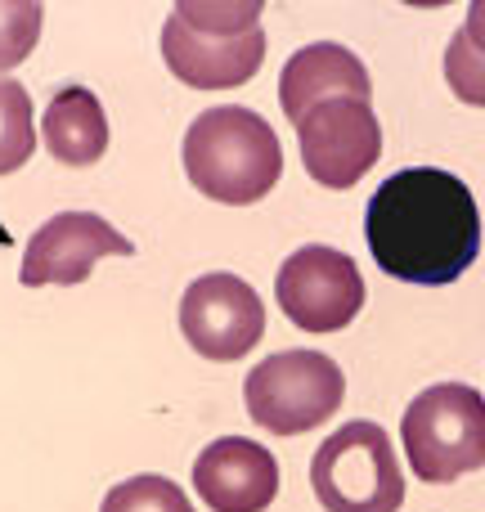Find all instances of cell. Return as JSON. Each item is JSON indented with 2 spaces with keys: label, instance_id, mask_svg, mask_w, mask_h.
Returning a JSON list of instances; mask_svg holds the SVG:
<instances>
[{
  "label": "cell",
  "instance_id": "9c48e42d",
  "mask_svg": "<svg viewBox=\"0 0 485 512\" xmlns=\"http://www.w3.org/2000/svg\"><path fill=\"white\" fill-rule=\"evenodd\" d=\"M135 243L117 234L104 216L95 212H59L27 239L23 252V288H45V283H81L90 279L104 256H131Z\"/></svg>",
  "mask_w": 485,
  "mask_h": 512
},
{
  "label": "cell",
  "instance_id": "277c9868",
  "mask_svg": "<svg viewBox=\"0 0 485 512\" xmlns=\"http://www.w3.org/2000/svg\"><path fill=\"white\" fill-rule=\"evenodd\" d=\"M310 490L324 512H400L405 477L391 436L369 418L346 423L310 459Z\"/></svg>",
  "mask_w": 485,
  "mask_h": 512
},
{
  "label": "cell",
  "instance_id": "7c38bea8",
  "mask_svg": "<svg viewBox=\"0 0 485 512\" xmlns=\"http://www.w3.org/2000/svg\"><path fill=\"white\" fill-rule=\"evenodd\" d=\"M373 81L360 54H351L337 41H315L297 50L279 72V104L292 122L310 113L324 99H369Z\"/></svg>",
  "mask_w": 485,
  "mask_h": 512
},
{
  "label": "cell",
  "instance_id": "30bf717a",
  "mask_svg": "<svg viewBox=\"0 0 485 512\" xmlns=\"http://www.w3.org/2000/svg\"><path fill=\"white\" fill-rule=\"evenodd\" d=\"M194 486L212 512H265L279 495V463L247 436H221L194 459Z\"/></svg>",
  "mask_w": 485,
  "mask_h": 512
},
{
  "label": "cell",
  "instance_id": "e0dca14e",
  "mask_svg": "<svg viewBox=\"0 0 485 512\" xmlns=\"http://www.w3.org/2000/svg\"><path fill=\"white\" fill-rule=\"evenodd\" d=\"M45 9L36 0H0V72L18 68L41 41Z\"/></svg>",
  "mask_w": 485,
  "mask_h": 512
},
{
  "label": "cell",
  "instance_id": "ba28073f",
  "mask_svg": "<svg viewBox=\"0 0 485 512\" xmlns=\"http://www.w3.org/2000/svg\"><path fill=\"white\" fill-rule=\"evenodd\" d=\"M180 333L203 360H243L265 337V306L239 274H198L180 297Z\"/></svg>",
  "mask_w": 485,
  "mask_h": 512
},
{
  "label": "cell",
  "instance_id": "5bb4252c",
  "mask_svg": "<svg viewBox=\"0 0 485 512\" xmlns=\"http://www.w3.org/2000/svg\"><path fill=\"white\" fill-rule=\"evenodd\" d=\"M36 149L32 95L14 77H0V176L18 171Z\"/></svg>",
  "mask_w": 485,
  "mask_h": 512
},
{
  "label": "cell",
  "instance_id": "3957f363",
  "mask_svg": "<svg viewBox=\"0 0 485 512\" xmlns=\"http://www.w3.org/2000/svg\"><path fill=\"white\" fill-rule=\"evenodd\" d=\"M400 436L414 477L427 486H450L485 468V396L463 382H436L409 400Z\"/></svg>",
  "mask_w": 485,
  "mask_h": 512
},
{
  "label": "cell",
  "instance_id": "5b68a950",
  "mask_svg": "<svg viewBox=\"0 0 485 512\" xmlns=\"http://www.w3.org/2000/svg\"><path fill=\"white\" fill-rule=\"evenodd\" d=\"M346 378L324 351H279L261 360L243 382L247 418L270 436H301L342 409Z\"/></svg>",
  "mask_w": 485,
  "mask_h": 512
},
{
  "label": "cell",
  "instance_id": "ac0fdd59",
  "mask_svg": "<svg viewBox=\"0 0 485 512\" xmlns=\"http://www.w3.org/2000/svg\"><path fill=\"white\" fill-rule=\"evenodd\" d=\"M445 81L450 90L472 108H485V54L468 41V32L450 36V50H445Z\"/></svg>",
  "mask_w": 485,
  "mask_h": 512
},
{
  "label": "cell",
  "instance_id": "9a60e30c",
  "mask_svg": "<svg viewBox=\"0 0 485 512\" xmlns=\"http://www.w3.org/2000/svg\"><path fill=\"white\" fill-rule=\"evenodd\" d=\"M99 512H194V504L171 477L144 472V477H126L122 486L108 490Z\"/></svg>",
  "mask_w": 485,
  "mask_h": 512
},
{
  "label": "cell",
  "instance_id": "8992f818",
  "mask_svg": "<svg viewBox=\"0 0 485 512\" xmlns=\"http://www.w3.org/2000/svg\"><path fill=\"white\" fill-rule=\"evenodd\" d=\"M274 297L306 333H342L364 306V274L346 252L310 243L279 265Z\"/></svg>",
  "mask_w": 485,
  "mask_h": 512
},
{
  "label": "cell",
  "instance_id": "2e32d148",
  "mask_svg": "<svg viewBox=\"0 0 485 512\" xmlns=\"http://www.w3.org/2000/svg\"><path fill=\"white\" fill-rule=\"evenodd\" d=\"M265 5L261 0H243V5H212V0H185L176 5V18H185L198 36H221V41H234V36H247L261 27Z\"/></svg>",
  "mask_w": 485,
  "mask_h": 512
},
{
  "label": "cell",
  "instance_id": "4fadbf2b",
  "mask_svg": "<svg viewBox=\"0 0 485 512\" xmlns=\"http://www.w3.org/2000/svg\"><path fill=\"white\" fill-rule=\"evenodd\" d=\"M45 149H50L54 162L63 167H90V162L104 158L108 149V117L104 104L95 99V90L86 86H63L59 95L45 108Z\"/></svg>",
  "mask_w": 485,
  "mask_h": 512
},
{
  "label": "cell",
  "instance_id": "52a82bcc",
  "mask_svg": "<svg viewBox=\"0 0 485 512\" xmlns=\"http://www.w3.org/2000/svg\"><path fill=\"white\" fill-rule=\"evenodd\" d=\"M306 176L324 189H351L378 167L382 126L369 99H324L297 122Z\"/></svg>",
  "mask_w": 485,
  "mask_h": 512
},
{
  "label": "cell",
  "instance_id": "8fae6325",
  "mask_svg": "<svg viewBox=\"0 0 485 512\" xmlns=\"http://www.w3.org/2000/svg\"><path fill=\"white\" fill-rule=\"evenodd\" d=\"M265 59V32L234 36V41H221V36H198L185 18L171 14L162 23V63L171 68V77L185 81L194 90H234L243 81H252L261 72Z\"/></svg>",
  "mask_w": 485,
  "mask_h": 512
},
{
  "label": "cell",
  "instance_id": "7a4b0ae2",
  "mask_svg": "<svg viewBox=\"0 0 485 512\" xmlns=\"http://www.w3.org/2000/svg\"><path fill=\"white\" fill-rule=\"evenodd\" d=\"M185 176L203 198L225 207L261 203L283 176V144L261 113L239 104L207 108L185 131Z\"/></svg>",
  "mask_w": 485,
  "mask_h": 512
},
{
  "label": "cell",
  "instance_id": "d6986e66",
  "mask_svg": "<svg viewBox=\"0 0 485 512\" xmlns=\"http://www.w3.org/2000/svg\"><path fill=\"white\" fill-rule=\"evenodd\" d=\"M463 32H468V41L485 54V0H472L468 5V23H463Z\"/></svg>",
  "mask_w": 485,
  "mask_h": 512
},
{
  "label": "cell",
  "instance_id": "6da1fadb",
  "mask_svg": "<svg viewBox=\"0 0 485 512\" xmlns=\"http://www.w3.org/2000/svg\"><path fill=\"white\" fill-rule=\"evenodd\" d=\"M364 239L382 274L441 288L459 279L481 252L477 198L441 167H405L369 198Z\"/></svg>",
  "mask_w": 485,
  "mask_h": 512
}]
</instances>
